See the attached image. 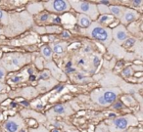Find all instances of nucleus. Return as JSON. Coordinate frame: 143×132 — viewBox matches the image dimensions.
I'll return each mask as SVG.
<instances>
[{
    "label": "nucleus",
    "instance_id": "24",
    "mask_svg": "<svg viewBox=\"0 0 143 132\" xmlns=\"http://www.w3.org/2000/svg\"><path fill=\"white\" fill-rule=\"evenodd\" d=\"M112 105H113V109H114V110L124 109V104H122L121 101H115V102L112 104Z\"/></svg>",
    "mask_w": 143,
    "mask_h": 132
},
{
    "label": "nucleus",
    "instance_id": "3",
    "mask_svg": "<svg viewBox=\"0 0 143 132\" xmlns=\"http://www.w3.org/2000/svg\"><path fill=\"white\" fill-rule=\"evenodd\" d=\"M43 7L49 13L63 14L71 10V5L67 0H49L43 2Z\"/></svg>",
    "mask_w": 143,
    "mask_h": 132
},
{
    "label": "nucleus",
    "instance_id": "9",
    "mask_svg": "<svg viewBox=\"0 0 143 132\" xmlns=\"http://www.w3.org/2000/svg\"><path fill=\"white\" fill-rule=\"evenodd\" d=\"M100 93L102 97L104 98L106 101V103L108 106L112 105L118 98V95L120 93V89L119 88H105L100 90Z\"/></svg>",
    "mask_w": 143,
    "mask_h": 132
},
{
    "label": "nucleus",
    "instance_id": "32",
    "mask_svg": "<svg viewBox=\"0 0 143 132\" xmlns=\"http://www.w3.org/2000/svg\"><path fill=\"white\" fill-rule=\"evenodd\" d=\"M83 51H84V53H88V54H89L91 51H92V49H91V46H90V45H85V48H84Z\"/></svg>",
    "mask_w": 143,
    "mask_h": 132
},
{
    "label": "nucleus",
    "instance_id": "10",
    "mask_svg": "<svg viewBox=\"0 0 143 132\" xmlns=\"http://www.w3.org/2000/svg\"><path fill=\"white\" fill-rule=\"evenodd\" d=\"M126 8V7L119 6V5H109L108 6L110 15H112L116 19H121V16H122V14H124Z\"/></svg>",
    "mask_w": 143,
    "mask_h": 132
},
{
    "label": "nucleus",
    "instance_id": "36",
    "mask_svg": "<svg viewBox=\"0 0 143 132\" xmlns=\"http://www.w3.org/2000/svg\"><path fill=\"white\" fill-rule=\"evenodd\" d=\"M52 132H59V131H58V130H56V129H54V130H53Z\"/></svg>",
    "mask_w": 143,
    "mask_h": 132
},
{
    "label": "nucleus",
    "instance_id": "21",
    "mask_svg": "<svg viewBox=\"0 0 143 132\" xmlns=\"http://www.w3.org/2000/svg\"><path fill=\"white\" fill-rule=\"evenodd\" d=\"M50 77V72H48V70H43L42 73H40L38 78L39 79H42V80H47L49 79Z\"/></svg>",
    "mask_w": 143,
    "mask_h": 132
},
{
    "label": "nucleus",
    "instance_id": "27",
    "mask_svg": "<svg viewBox=\"0 0 143 132\" xmlns=\"http://www.w3.org/2000/svg\"><path fill=\"white\" fill-rule=\"evenodd\" d=\"M130 3H131V5H132L131 7H133L134 10H135V8L141 6V4L143 3V1H142V0H133V1H130Z\"/></svg>",
    "mask_w": 143,
    "mask_h": 132
},
{
    "label": "nucleus",
    "instance_id": "34",
    "mask_svg": "<svg viewBox=\"0 0 143 132\" xmlns=\"http://www.w3.org/2000/svg\"><path fill=\"white\" fill-rule=\"evenodd\" d=\"M5 87V85L3 84V83H1V82H0V92H1V91H2V89Z\"/></svg>",
    "mask_w": 143,
    "mask_h": 132
},
{
    "label": "nucleus",
    "instance_id": "15",
    "mask_svg": "<svg viewBox=\"0 0 143 132\" xmlns=\"http://www.w3.org/2000/svg\"><path fill=\"white\" fill-rule=\"evenodd\" d=\"M40 53L41 55L46 59V60H51L52 59V56H53V53H52V50H51V47L49 45H43L40 49Z\"/></svg>",
    "mask_w": 143,
    "mask_h": 132
},
{
    "label": "nucleus",
    "instance_id": "6",
    "mask_svg": "<svg viewBox=\"0 0 143 132\" xmlns=\"http://www.w3.org/2000/svg\"><path fill=\"white\" fill-rule=\"evenodd\" d=\"M111 32H112V38L115 40L117 44H122L128 38L127 29L122 25L115 26L113 29H111Z\"/></svg>",
    "mask_w": 143,
    "mask_h": 132
},
{
    "label": "nucleus",
    "instance_id": "18",
    "mask_svg": "<svg viewBox=\"0 0 143 132\" xmlns=\"http://www.w3.org/2000/svg\"><path fill=\"white\" fill-rule=\"evenodd\" d=\"M121 74H122V76H124V77L128 78V77H130L132 74H133V69H132V67L128 66V67H126V68H125L124 69H122Z\"/></svg>",
    "mask_w": 143,
    "mask_h": 132
},
{
    "label": "nucleus",
    "instance_id": "30",
    "mask_svg": "<svg viewBox=\"0 0 143 132\" xmlns=\"http://www.w3.org/2000/svg\"><path fill=\"white\" fill-rule=\"evenodd\" d=\"M86 59L85 58H80L79 60H78V62H77V64L79 65V66H85L86 65Z\"/></svg>",
    "mask_w": 143,
    "mask_h": 132
},
{
    "label": "nucleus",
    "instance_id": "25",
    "mask_svg": "<svg viewBox=\"0 0 143 132\" xmlns=\"http://www.w3.org/2000/svg\"><path fill=\"white\" fill-rule=\"evenodd\" d=\"M100 62H101L100 57L94 55L93 58H92V65H93V67H94V68H97V67L100 65Z\"/></svg>",
    "mask_w": 143,
    "mask_h": 132
},
{
    "label": "nucleus",
    "instance_id": "19",
    "mask_svg": "<svg viewBox=\"0 0 143 132\" xmlns=\"http://www.w3.org/2000/svg\"><path fill=\"white\" fill-rule=\"evenodd\" d=\"M46 32H49V33H57V32H60L61 30V27L57 26H46L45 27Z\"/></svg>",
    "mask_w": 143,
    "mask_h": 132
},
{
    "label": "nucleus",
    "instance_id": "4",
    "mask_svg": "<svg viewBox=\"0 0 143 132\" xmlns=\"http://www.w3.org/2000/svg\"><path fill=\"white\" fill-rule=\"evenodd\" d=\"M137 122L136 118L133 116H120L112 120L111 122V131L120 132L127 129L131 125H135Z\"/></svg>",
    "mask_w": 143,
    "mask_h": 132
},
{
    "label": "nucleus",
    "instance_id": "23",
    "mask_svg": "<svg viewBox=\"0 0 143 132\" xmlns=\"http://www.w3.org/2000/svg\"><path fill=\"white\" fill-rule=\"evenodd\" d=\"M61 23H62V21H61V18L57 15H53L52 19H51V24H53V25H60Z\"/></svg>",
    "mask_w": 143,
    "mask_h": 132
},
{
    "label": "nucleus",
    "instance_id": "12",
    "mask_svg": "<svg viewBox=\"0 0 143 132\" xmlns=\"http://www.w3.org/2000/svg\"><path fill=\"white\" fill-rule=\"evenodd\" d=\"M67 46L68 44L66 42H54L50 47H51V50H52V53L60 56L66 52Z\"/></svg>",
    "mask_w": 143,
    "mask_h": 132
},
{
    "label": "nucleus",
    "instance_id": "22",
    "mask_svg": "<svg viewBox=\"0 0 143 132\" xmlns=\"http://www.w3.org/2000/svg\"><path fill=\"white\" fill-rule=\"evenodd\" d=\"M5 78H6V69L2 66H0V82L1 83L4 82Z\"/></svg>",
    "mask_w": 143,
    "mask_h": 132
},
{
    "label": "nucleus",
    "instance_id": "37",
    "mask_svg": "<svg viewBox=\"0 0 143 132\" xmlns=\"http://www.w3.org/2000/svg\"><path fill=\"white\" fill-rule=\"evenodd\" d=\"M2 32V29H1V27H0V33H1Z\"/></svg>",
    "mask_w": 143,
    "mask_h": 132
},
{
    "label": "nucleus",
    "instance_id": "2",
    "mask_svg": "<svg viewBox=\"0 0 143 132\" xmlns=\"http://www.w3.org/2000/svg\"><path fill=\"white\" fill-rule=\"evenodd\" d=\"M71 8L77 12V14H83L86 15L91 19V21H96L99 17L97 5L93 2H87V1H69Z\"/></svg>",
    "mask_w": 143,
    "mask_h": 132
},
{
    "label": "nucleus",
    "instance_id": "33",
    "mask_svg": "<svg viewBox=\"0 0 143 132\" xmlns=\"http://www.w3.org/2000/svg\"><path fill=\"white\" fill-rule=\"evenodd\" d=\"M63 88H64V86H63V85H61V84H58V85L55 86V89L57 90V93L61 92V91L63 90Z\"/></svg>",
    "mask_w": 143,
    "mask_h": 132
},
{
    "label": "nucleus",
    "instance_id": "8",
    "mask_svg": "<svg viewBox=\"0 0 143 132\" xmlns=\"http://www.w3.org/2000/svg\"><path fill=\"white\" fill-rule=\"evenodd\" d=\"M23 126H24L23 120L20 116L10 117L4 123V128L8 132H19Z\"/></svg>",
    "mask_w": 143,
    "mask_h": 132
},
{
    "label": "nucleus",
    "instance_id": "13",
    "mask_svg": "<svg viewBox=\"0 0 143 132\" xmlns=\"http://www.w3.org/2000/svg\"><path fill=\"white\" fill-rule=\"evenodd\" d=\"M52 111H54V114H57V115L69 116L70 114H72V111H71L69 105H67V104H58L52 109Z\"/></svg>",
    "mask_w": 143,
    "mask_h": 132
},
{
    "label": "nucleus",
    "instance_id": "7",
    "mask_svg": "<svg viewBox=\"0 0 143 132\" xmlns=\"http://www.w3.org/2000/svg\"><path fill=\"white\" fill-rule=\"evenodd\" d=\"M140 17V14L136 11L134 9H131V8H126L124 14H122L121 18L120 19L121 20V25L122 26H127L131 23L135 22L136 20H138Z\"/></svg>",
    "mask_w": 143,
    "mask_h": 132
},
{
    "label": "nucleus",
    "instance_id": "1",
    "mask_svg": "<svg viewBox=\"0 0 143 132\" xmlns=\"http://www.w3.org/2000/svg\"><path fill=\"white\" fill-rule=\"evenodd\" d=\"M84 34L89 38H92L96 41L101 42L103 45H105V47H108L112 42V40H113L111 28L108 26H101L96 21L92 22L90 26L85 29Z\"/></svg>",
    "mask_w": 143,
    "mask_h": 132
},
{
    "label": "nucleus",
    "instance_id": "17",
    "mask_svg": "<svg viewBox=\"0 0 143 132\" xmlns=\"http://www.w3.org/2000/svg\"><path fill=\"white\" fill-rule=\"evenodd\" d=\"M136 43V39L133 38V37H128L126 41L122 43V45H124V48L126 49H130L132 46H134Z\"/></svg>",
    "mask_w": 143,
    "mask_h": 132
},
{
    "label": "nucleus",
    "instance_id": "26",
    "mask_svg": "<svg viewBox=\"0 0 143 132\" xmlns=\"http://www.w3.org/2000/svg\"><path fill=\"white\" fill-rule=\"evenodd\" d=\"M61 37L64 38V39H70L72 37V34L68 32V30L64 29V30H62V32H61Z\"/></svg>",
    "mask_w": 143,
    "mask_h": 132
},
{
    "label": "nucleus",
    "instance_id": "14",
    "mask_svg": "<svg viewBox=\"0 0 143 132\" xmlns=\"http://www.w3.org/2000/svg\"><path fill=\"white\" fill-rule=\"evenodd\" d=\"M114 20H115V18L112 15H110V14H103V15H99V17L96 20V22L98 24H100L101 26H106L112 24V22H113Z\"/></svg>",
    "mask_w": 143,
    "mask_h": 132
},
{
    "label": "nucleus",
    "instance_id": "11",
    "mask_svg": "<svg viewBox=\"0 0 143 132\" xmlns=\"http://www.w3.org/2000/svg\"><path fill=\"white\" fill-rule=\"evenodd\" d=\"M77 23L81 28H87L92 24V21L89 17L83 14H77Z\"/></svg>",
    "mask_w": 143,
    "mask_h": 132
},
{
    "label": "nucleus",
    "instance_id": "5",
    "mask_svg": "<svg viewBox=\"0 0 143 132\" xmlns=\"http://www.w3.org/2000/svg\"><path fill=\"white\" fill-rule=\"evenodd\" d=\"M4 66H2L5 69L8 70H16V69L21 68L24 64H26V56L21 54H11L5 58Z\"/></svg>",
    "mask_w": 143,
    "mask_h": 132
},
{
    "label": "nucleus",
    "instance_id": "31",
    "mask_svg": "<svg viewBox=\"0 0 143 132\" xmlns=\"http://www.w3.org/2000/svg\"><path fill=\"white\" fill-rule=\"evenodd\" d=\"M76 72V69H74V68H66V69H65V73L66 74H72V73H75Z\"/></svg>",
    "mask_w": 143,
    "mask_h": 132
},
{
    "label": "nucleus",
    "instance_id": "29",
    "mask_svg": "<svg viewBox=\"0 0 143 132\" xmlns=\"http://www.w3.org/2000/svg\"><path fill=\"white\" fill-rule=\"evenodd\" d=\"M74 77H75L77 80H78V81H81V80H83V79L85 78V76H84L82 74H76Z\"/></svg>",
    "mask_w": 143,
    "mask_h": 132
},
{
    "label": "nucleus",
    "instance_id": "28",
    "mask_svg": "<svg viewBox=\"0 0 143 132\" xmlns=\"http://www.w3.org/2000/svg\"><path fill=\"white\" fill-rule=\"evenodd\" d=\"M22 80H23V78L21 76H14V77H12L11 79H10L9 81H11V82H13V83H18V82H21Z\"/></svg>",
    "mask_w": 143,
    "mask_h": 132
},
{
    "label": "nucleus",
    "instance_id": "20",
    "mask_svg": "<svg viewBox=\"0 0 143 132\" xmlns=\"http://www.w3.org/2000/svg\"><path fill=\"white\" fill-rule=\"evenodd\" d=\"M0 22L3 24L8 23V14L2 9H0Z\"/></svg>",
    "mask_w": 143,
    "mask_h": 132
},
{
    "label": "nucleus",
    "instance_id": "35",
    "mask_svg": "<svg viewBox=\"0 0 143 132\" xmlns=\"http://www.w3.org/2000/svg\"><path fill=\"white\" fill-rule=\"evenodd\" d=\"M71 66H72V62H69V63L66 65V68H71Z\"/></svg>",
    "mask_w": 143,
    "mask_h": 132
},
{
    "label": "nucleus",
    "instance_id": "16",
    "mask_svg": "<svg viewBox=\"0 0 143 132\" xmlns=\"http://www.w3.org/2000/svg\"><path fill=\"white\" fill-rule=\"evenodd\" d=\"M53 15H51L50 13H41V14H39L38 17H37V21L39 23H51V19H52Z\"/></svg>",
    "mask_w": 143,
    "mask_h": 132
}]
</instances>
